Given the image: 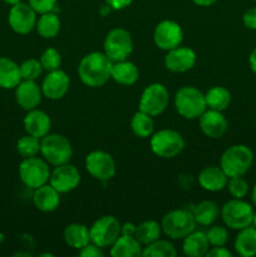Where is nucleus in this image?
Returning a JSON list of instances; mask_svg holds the SVG:
<instances>
[{
	"instance_id": "47",
	"label": "nucleus",
	"mask_w": 256,
	"mask_h": 257,
	"mask_svg": "<svg viewBox=\"0 0 256 257\" xmlns=\"http://www.w3.org/2000/svg\"><path fill=\"white\" fill-rule=\"evenodd\" d=\"M192 2L198 7H211V5L216 4L218 0H192Z\"/></svg>"
},
{
	"instance_id": "48",
	"label": "nucleus",
	"mask_w": 256,
	"mask_h": 257,
	"mask_svg": "<svg viewBox=\"0 0 256 257\" xmlns=\"http://www.w3.org/2000/svg\"><path fill=\"white\" fill-rule=\"evenodd\" d=\"M110 10H112V9H110V8L108 7L107 4H104V5H102V8H100V14L105 15V14H108V13H109Z\"/></svg>"
},
{
	"instance_id": "5",
	"label": "nucleus",
	"mask_w": 256,
	"mask_h": 257,
	"mask_svg": "<svg viewBox=\"0 0 256 257\" xmlns=\"http://www.w3.org/2000/svg\"><path fill=\"white\" fill-rule=\"evenodd\" d=\"M196 220L192 211L178 208L166 213L161 222L163 233L172 240H183L196 228Z\"/></svg>"
},
{
	"instance_id": "32",
	"label": "nucleus",
	"mask_w": 256,
	"mask_h": 257,
	"mask_svg": "<svg viewBox=\"0 0 256 257\" xmlns=\"http://www.w3.org/2000/svg\"><path fill=\"white\" fill-rule=\"evenodd\" d=\"M161 231H162V227H161L160 223L156 222V221H143L140 225L136 226L135 237L141 245L147 246L160 238Z\"/></svg>"
},
{
	"instance_id": "39",
	"label": "nucleus",
	"mask_w": 256,
	"mask_h": 257,
	"mask_svg": "<svg viewBox=\"0 0 256 257\" xmlns=\"http://www.w3.org/2000/svg\"><path fill=\"white\" fill-rule=\"evenodd\" d=\"M207 240L210 246L216 247V246H226L228 242V231L223 226H212L210 230L206 232Z\"/></svg>"
},
{
	"instance_id": "15",
	"label": "nucleus",
	"mask_w": 256,
	"mask_h": 257,
	"mask_svg": "<svg viewBox=\"0 0 256 257\" xmlns=\"http://www.w3.org/2000/svg\"><path fill=\"white\" fill-rule=\"evenodd\" d=\"M80 172L75 166L69 162L64 165L55 166L54 170L50 172L49 185H52L59 193H68L74 191L79 186Z\"/></svg>"
},
{
	"instance_id": "19",
	"label": "nucleus",
	"mask_w": 256,
	"mask_h": 257,
	"mask_svg": "<svg viewBox=\"0 0 256 257\" xmlns=\"http://www.w3.org/2000/svg\"><path fill=\"white\" fill-rule=\"evenodd\" d=\"M198 124H200L201 132L213 140L222 137L228 128V122L222 112L208 109V108L200 115Z\"/></svg>"
},
{
	"instance_id": "8",
	"label": "nucleus",
	"mask_w": 256,
	"mask_h": 257,
	"mask_svg": "<svg viewBox=\"0 0 256 257\" xmlns=\"http://www.w3.org/2000/svg\"><path fill=\"white\" fill-rule=\"evenodd\" d=\"M151 151L161 158H173L180 155L185 148L182 135L175 130L165 128L152 133L150 140Z\"/></svg>"
},
{
	"instance_id": "37",
	"label": "nucleus",
	"mask_w": 256,
	"mask_h": 257,
	"mask_svg": "<svg viewBox=\"0 0 256 257\" xmlns=\"http://www.w3.org/2000/svg\"><path fill=\"white\" fill-rule=\"evenodd\" d=\"M39 60L43 67V70H45V72L57 70L62 65V55H60V53L55 48H47L42 53Z\"/></svg>"
},
{
	"instance_id": "36",
	"label": "nucleus",
	"mask_w": 256,
	"mask_h": 257,
	"mask_svg": "<svg viewBox=\"0 0 256 257\" xmlns=\"http://www.w3.org/2000/svg\"><path fill=\"white\" fill-rule=\"evenodd\" d=\"M22 80H37L42 75L43 67L39 59L29 58L25 59L22 64H19Z\"/></svg>"
},
{
	"instance_id": "40",
	"label": "nucleus",
	"mask_w": 256,
	"mask_h": 257,
	"mask_svg": "<svg viewBox=\"0 0 256 257\" xmlns=\"http://www.w3.org/2000/svg\"><path fill=\"white\" fill-rule=\"evenodd\" d=\"M28 3L38 14L54 12L55 7H57V0H28Z\"/></svg>"
},
{
	"instance_id": "1",
	"label": "nucleus",
	"mask_w": 256,
	"mask_h": 257,
	"mask_svg": "<svg viewBox=\"0 0 256 257\" xmlns=\"http://www.w3.org/2000/svg\"><path fill=\"white\" fill-rule=\"evenodd\" d=\"M113 62L104 52H92L84 55L78 65V75L83 84L90 88L103 87L112 74Z\"/></svg>"
},
{
	"instance_id": "28",
	"label": "nucleus",
	"mask_w": 256,
	"mask_h": 257,
	"mask_svg": "<svg viewBox=\"0 0 256 257\" xmlns=\"http://www.w3.org/2000/svg\"><path fill=\"white\" fill-rule=\"evenodd\" d=\"M235 251L241 257L256 256V228L252 225L238 231L235 238Z\"/></svg>"
},
{
	"instance_id": "44",
	"label": "nucleus",
	"mask_w": 256,
	"mask_h": 257,
	"mask_svg": "<svg viewBox=\"0 0 256 257\" xmlns=\"http://www.w3.org/2000/svg\"><path fill=\"white\" fill-rule=\"evenodd\" d=\"M133 0H105V4L112 10H123L132 4Z\"/></svg>"
},
{
	"instance_id": "35",
	"label": "nucleus",
	"mask_w": 256,
	"mask_h": 257,
	"mask_svg": "<svg viewBox=\"0 0 256 257\" xmlns=\"http://www.w3.org/2000/svg\"><path fill=\"white\" fill-rule=\"evenodd\" d=\"M17 152L23 158L34 157L38 153H40V138L28 135V133L22 136L17 141Z\"/></svg>"
},
{
	"instance_id": "31",
	"label": "nucleus",
	"mask_w": 256,
	"mask_h": 257,
	"mask_svg": "<svg viewBox=\"0 0 256 257\" xmlns=\"http://www.w3.org/2000/svg\"><path fill=\"white\" fill-rule=\"evenodd\" d=\"M192 213L196 223L201 226H210L217 220L218 215H220V208H218L217 203L213 201L205 200L193 208Z\"/></svg>"
},
{
	"instance_id": "29",
	"label": "nucleus",
	"mask_w": 256,
	"mask_h": 257,
	"mask_svg": "<svg viewBox=\"0 0 256 257\" xmlns=\"http://www.w3.org/2000/svg\"><path fill=\"white\" fill-rule=\"evenodd\" d=\"M205 98L208 109L220 110V112L227 109L231 104V99H232L230 90L221 85H216V87L208 89L206 92Z\"/></svg>"
},
{
	"instance_id": "49",
	"label": "nucleus",
	"mask_w": 256,
	"mask_h": 257,
	"mask_svg": "<svg viewBox=\"0 0 256 257\" xmlns=\"http://www.w3.org/2000/svg\"><path fill=\"white\" fill-rule=\"evenodd\" d=\"M251 200H252L253 205H255V207H256V183H255V186L252 187V192H251Z\"/></svg>"
},
{
	"instance_id": "6",
	"label": "nucleus",
	"mask_w": 256,
	"mask_h": 257,
	"mask_svg": "<svg viewBox=\"0 0 256 257\" xmlns=\"http://www.w3.org/2000/svg\"><path fill=\"white\" fill-rule=\"evenodd\" d=\"M223 223L230 230L240 231L252 225L253 208L243 198H232L222 206L220 211Z\"/></svg>"
},
{
	"instance_id": "3",
	"label": "nucleus",
	"mask_w": 256,
	"mask_h": 257,
	"mask_svg": "<svg viewBox=\"0 0 256 257\" xmlns=\"http://www.w3.org/2000/svg\"><path fill=\"white\" fill-rule=\"evenodd\" d=\"M175 108L185 119H198L207 109L205 94L192 85L181 87L175 94Z\"/></svg>"
},
{
	"instance_id": "16",
	"label": "nucleus",
	"mask_w": 256,
	"mask_h": 257,
	"mask_svg": "<svg viewBox=\"0 0 256 257\" xmlns=\"http://www.w3.org/2000/svg\"><path fill=\"white\" fill-rule=\"evenodd\" d=\"M43 97L50 100H59L68 93L70 87V78L64 70L59 69L48 72L42 82Z\"/></svg>"
},
{
	"instance_id": "10",
	"label": "nucleus",
	"mask_w": 256,
	"mask_h": 257,
	"mask_svg": "<svg viewBox=\"0 0 256 257\" xmlns=\"http://www.w3.org/2000/svg\"><path fill=\"white\" fill-rule=\"evenodd\" d=\"M170 103V93L161 83H152L143 89L138 102V109L151 117L162 114Z\"/></svg>"
},
{
	"instance_id": "26",
	"label": "nucleus",
	"mask_w": 256,
	"mask_h": 257,
	"mask_svg": "<svg viewBox=\"0 0 256 257\" xmlns=\"http://www.w3.org/2000/svg\"><path fill=\"white\" fill-rule=\"evenodd\" d=\"M65 243L74 250H80L90 243L89 228L82 223H70L63 232Z\"/></svg>"
},
{
	"instance_id": "13",
	"label": "nucleus",
	"mask_w": 256,
	"mask_h": 257,
	"mask_svg": "<svg viewBox=\"0 0 256 257\" xmlns=\"http://www.w3.org/2000/svg\"><path fill=\"white\" fill-rule=\"evenodd\" d=\"M38 13L29 5V3L19 2L12 5L8 13V24L17 34H29L35 29Z\"/></svg>"
},
{
	"instance_id": "51",
	"label": "nucleus",
	"mask_w": 256,
	"mask_h": 257,
	"mask_svg": "<svg viewBox=\"0 0 256 257\" xmlns=\"http://www.w3.org/2000/svg\"><path fill=\"white\" fill-rule=\"evenodd\" d=\"M252 226H253V227H255V228H256V213H255V215H253V220H252Z\"/></svg>"
},
{
	"instance_id": "42",
	"label": "nucleus",
	"mask_w": 256,
	"mask_h": 257,
	"mask_svg": "<svg viewBox=\"0 0 256 257\" xmlns=\"http://www.w3.org/2000/svg\"><path fill=\"white\" fill-rule=\"evenodd\" d=\"M242 22L246 28L256 30V7L250 8V9H247L243 13Z\"/></svg>"
},
{
	"instance_id": "45",
	"label": "nucleus",
	"mask_w": 256,
	"mask_h": 257,
	"mask_svg": "<svg viewBox=\"0 0 256 257\" xmlns=\"http://www.w3.org/2000/svg\"><path fill=\"white\" fill-rule=\"evenodd\" d=\"M136 232V225L133 223L127 222L124 225H122V228H120V235L124 236H135Z\"/></svg>"
},
{
	"instance_id": "30",
	"label": "nucleus",
	"mask_w": 256,
	"mask_h": 257,
	"mask_svg": "<svg viewBox=\"0 0 256 257\" xmlns=\"http://www.w3.org/2000/svg\"><path fill=\"white\" fill-rule=\"evenodd\" d=\"M38 34L44 39H52L58 35L60 30V19L54 12H48L40 14L35 25Z\"/></svg>"
},
{
	"instance_id": "11",
	"label": "nucleus",
	"mask_w": 256,
	"mask_h": 257,
	"mask_svg": "<svg viewBox=\"0 0 256 257\" xmlns=\"http://www.w3.org/2000/svg\"><path fill=\"white\" fill-rule=\"evenodd\" d=\"M120 228L122 225L114 216H103L90 226V242L102 248L110 247L120 236Z\"/></svg>"
},
{
	"instance_id": "46",
	"label": "nucleus",
	"mask_w": 256,
	"mask_h": 257,
	"mask_svg": "<svg viewBox=\"0 0 256 257\" xmlns=\"http://www.w3.org/2000/svg\"><path fill=\"white\" fill-rule=\"evenodd\" d=\"M248 64H250L251 70L256 74V48L251 52L250 57H248Z\"/></svg>"
},
{
	"instance_id": "17",
	"label": "nucleus",
	"mask_w": 256,
	"mask_h": 257,
	"mask_svg": "<svg viewBox=\"0 0 256 257\" xmlns=\"http://www.w3.org/2000/svg\"><path fill=\"white\" fill-rule=\"evenodd\" d=\"M197 60L195 50L188 47H176L166 52L165 63L166 69L172 73H185L192 69Z\"/></svg>"
},
{
	"instance_id": "38",
	"label": "nucleus",
	"mask_w": 256,
	"mask_h": 257,
	"mask_svg": "<svg viewBox=\"0 0 256 257\" xmlns=\"http://www.w3.org/2000/svg\"><path fill=\"white\" fill-rule=\"evenodd\" d=\"M227 188L230 195L233 198H243L247 196L248 191H250V186H248L247 181L242 177H230L227 182Z\"/></svg>"
},
{
	"instance_id": "50",
	"label": "nucleus",
	"mask_w": 256,
	"mask_h": 257,
	"mask_svg": "<svg viewBox=\"0 0 256 257\" xmlns=\"http://www.w3.org/2000/svg\"><path fill=\"white\" fill-rule=\"evenodd\" d=\"M2 2H3V3H5V4H8V5H10V7H12V5L17 4V3L22 2V0H2Z\"/></svg>"
},
{
	"instance_id": "34",
	"label": "nucleus",
	"mask_w": 256,
	"mask_h": 257,
	"mask_svg": "<svg viewBox=\"0 0 256 257\" xmlns=\"http://www.w3.org/2000/svg\"><path fill=\"white\" fill-rule=\"evenodd\" d=\"M176 255H177V251L172 242L167 240H160V238L145 246L142 251L143 257H175Z\"/></svg>"
},
{
	"instance_id": "52",
	"label": "nucleus",
	"mask_w": 256,
	"mask_h": 257,
	"mask_svg": "<svg viewBox=\"0 0 256 257\" xmlns=\"http://www.w3.org/2000/svg\"><path fill=\"white\" fill-rule=\"evenodd\" d=\"M0 241H2V238H0Z\"/></svg>"
},
{
	"instance_id": "7",
	"label": "nucleus",
	"mask_w": 256,
	"mask_h": 257,
	"mask_svg": "<svg viewBox=\"0 0 256 257\" xmlns=\"http://www.w3.org/2000/svg\"><path fill=\"white\" fill-rule=\"evenodd\" d=\"M18 175L25 187L35 190L45 183H49V163L44 158H39L37 156L23 158L18 167Z\"/></svg>"
},
{
	"instance_id": "33",
	"label": "nucleus",
	"mask_w": 256,
	"mask_h": 257,
	"mask_svg": "<svg viewBox=\"0 0 256 257\" xmlns=\"http://www.w3.org/2000/svg\"><path fill=\"white\" fill-rule=\"evenodd\" d=\"M153 127L155 125H153L152 117L140 109L133 114L132 119H131V130L137 137H151L153 133Z\"/></svg>"
},
{
	"instance_id": "41",
	"label": "nucleus",
	"mask_w": 256,
	"mask_h": 257,
	"mask_svg": "<svg viewBox=\"0 0 256 257\" xmlns=\"http://www.w3.org/2000/svg\"><path fill=\"white\" fill-rule=\"evenodd\" d=\"M79 256L82 257H102L104 256L103 252V248L99 246L94 245V243H88L87 246H84L83 248L79 250Z\"/></svg>"
},
{
	"instance_id": "18",
	"label": "nucleus",
	"mask_w": 256,
	"mask_h": 257,
	"mask_svg": "<svg viewBox=\"0 0 256 257\" xmlns=\"http://www.w3.org/2000/svg\"><path fill=\"white\" fill-rule=\"evenodd\" d=\"M14 90L18 105L27 112L35 109L42 102V87L35 80H22Z\"/></svg>"
},
{
	"instance_id": "23",
	"label": "nucleus",
	"mask_w": 256,
	"mask_h": 257,
	"mask_svg": "<svg viewBox=\"0 0 256 257\" xmlns=\"http://www.w3.org/2000/svg\"><path fill=\"white\" fill-rule=\"evenodd\" d=\"M210 250V242L202 231H192L183 238L182 251L188 257H203Z\"/></svg>"
},
{
	"instance_id": "25",
	"label": "nucleus",
	"mask_w": 256,
	"mask_h": 257,
	"mask_svg": "<svg viewBox=\"0 0 256 257\" xmlns=\"http://www.w3.org/2000/svg\"><path fill=\"white\" fill-rule=\"evenodd\" d=\"M140 78V72L135 63L128 59L113 62L110 79L122 85H133Z\"/></svg>"
},
{
	"instance_id": "43",
	"label": "nucleus",
	"mask_w": 256,
	"mask_h": 257,
	"mask_svg": "<svg viewBox=\"0 0 256 257\" xmlns=\"http://www.w3.org/2000/svg\"><path fill=\"white\" fill-rule=\"evenodd\" d=\"M208 257H231L232 253L231 251H228L225 246H216V247H212L211 250H208L207 255Z\"/></svg>"
},
{
	"instance_id": "14",
	"label": "nucleus",
	"mask_w": 256,
	"mask_h": 257,
	"mask_svg": "<svg viewBox=\"0 0 256 257\" xmlns=\"http://www.w3.org/2000/svg\"><path fill=\"white\" fill-rule=\"evenodd\" d=\"M182 40V27L175 20H162L156 25L155 30H153V42H155L156 47L165 52L180 47Z\"/></svg>"
},
{
	"instance_id": "22",
	"label": "nucleus",
	"mask_w": 256,
	"mask_h": 257,
	"mask_svg": "<svg viewBox=\"0 0 256 257\" xmlns=\"http://www.w3.org/2000/svg\"><path fill=\"white\" fill-rule=\"evenodd\" d=\"M33 203L39 211L45 213L53 212L60 205V193L49 183L35 188L33 193Z\"/></svg>"
},
{
	"instance_id": "9",
	"label": "nucleus",
	"mask_w": 256,
	"mask_h": 257,
	"mask_svg": "<svg viewBox=\"0 0 256 257\" xmlns=\"http://www.w3.org/2000/svg\"><path fill=\"white\" fill-rule=\"evenodd\" d=\"M104 53L112 62L128 59L133 52V39L124 28H114L105 35L103 43Z\"/></svg>"
},
{
	"instance_id": "4",
	"label": "nucleus",
	"mask_w": 256,
	"mask_h": 257,
	"mask_svg": "<svg viewBox=\"0 0 256 257\" xmlns=\"http://www.w3.org/2000/svg\"><path fill=\"white\" fill-rule=\"evenodd\" d=\"M40 155L52 166H60L72 160L73 147L65 136L48 133L40 138Z\"/></svg>"
},
{
	"instance_id": "2",
	"label": "nucleus",
	"mask_w": 256,
	"mask_h": 257,
	"mask_svg": "<svg viewBox=\"0 0 256 257\" xmlns=\"http://www.w3.org/2000/svg\"><path fill=\"white\" fill-rule=\"evenodd\" d=\"M252 150L246 145L230 146L222 153L220 160V167L227 177H238L248 172L253 163Z\"/></svg>"
},
{
	"instance_id": "21",
	"label": "nucleus",
	"mask_w": 256,
	"mask_h": 257,
	"mask_svg": "<svg viewBox=\"0 0 256 257\" xmlns=\"http://www.w3.org/2000/svg\"><path fill=\"white\" fill-rule=\"evenodd\" d=\"M228 177L218 166H208L198 173V183L208 192H218L227 187Z\"/></svg>"
},
{
	"instance_id": "20",
	"label": "nucleus",
	"mask_w": 256,
	"mask_h": 257,
	"mask_svg": "<svg viewBox=\"0 0 256 257\" xmlns=\"http://www.w3.org/2000/svg\"><path fill=\"white\" fill-rule=\"evenodd\" d=\"M23 125H24V130L28 135L43 138L50 132L52 119L44 110L35 108V109L28 110L24 119H23Z\"/></svg>"
},
{
	"instance_id": "27",
	"label": "nucleus",
	"mask_w": 256,
	"mask_h": 257,
	"mask_svg": "<svg viewBox=\"0 0 256 257\" xmlns=\"http://www.w3.org/2000/svg\"><path fill=\"white\" fill-rule=\"evenodd\" d=\"M143 247L135 236L120 235L110 246V255L113 257H138L142 256Z\"/></svg>"
},
{
	"instance_id": "24",
	"label": "nucleus",
	"mask_w": 256,
	"mask_h": 257,
	"mask_svg": "<svg viewBox=\"0 0 256 257\" xmlns=\"http://www.w3.org/2000/svg\"><path fill=\"white\" fill-rule=\"evenodd\" d=\"M20 82L19 64L8 57H0V89H15Z\"/></svg>"
},
{
	"instance_id": "12",
	"label": "nucleus",
	"mask_w": 256,
	"mask_h": 257,
	"mask_svg": "<svg viewBox=\"0 0 256 257\" xmlns=\"http://www.w3.org/2000/svg\"><path fill=\"white\" fill-rule=\"evenodd\" d=\"M85 170L93 178L102 182L112 180L117 172L114 158L105 151H92L85 157Z\"/></svg>"
}]
</instances>
